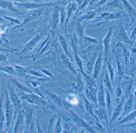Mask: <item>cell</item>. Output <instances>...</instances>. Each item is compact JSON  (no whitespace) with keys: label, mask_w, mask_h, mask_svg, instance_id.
<instances>
[{"label":"cell","mask_w":136,"mask_h":133,"mask_svg":"<svg viewBox=\"0 0 136 133\" xmlns=\"http://www.w3.org/2000/svg\"><path fill=\"white\" fill-rule=\"evenodd\" d=\"M7 87L9 92V98L14 107V118H15L16 115H18L21 111H22L20 99L14 90V88L9 84H8Z\"/></svg>","instance_id":"6da1fadb"},{"label":"cell","mask_w":136,"mask_h":133,"mask_svg":"<svg viewBox=\"0 0 136 133\" xmlns=\"http://www.w3.org/2000/svg\"><path fill=\"white\" fill-rule=\"evenodd\" d=\"M14 107L11 102L8 94L6 93V103H5V117H6L8 130L11 128L13 120Z\"/></svg>","instance_id":"7a4b0ae2"},{"label":"cell","mask_w":136,"mask_h":133,"mask_svg":"<svg viewBox=\"0 0 136 133\" xmlns=\"http://www.w3.org/2000/svg\"><path fill=\"white\" fill-rule=\"evenodd\" d=\"M24 125V115L22 111L18 115L16 123L14 127V133H22Z\"/></svg>","instance_id":"3957f363"},{"label":"cell","mask_w":136,"mask_h":133,"mask_svg":"<svg viewBox=\"0 0 136 133\" xmlns=\"http://www.w3.org/2000/svg\"><path fill=\"white\" fill-rule=\"evenodd\" d=\"M102 53L100 52L98 54V56L97 57L96 59L94 65L93 66V77L95 79H97L99 76L100 70L101 68V64L102 61Z\"/></svg>","instance_id":"277c9868"},{"label":"cell","mask_w":136,"mask_h":133,"mask_svg":"<svg viewBox=\"0 0 136 133\" xmlns=\"http://www.w3.org/2000/svg\"><path fill=\"white\" fill-rule=\"evenodd\" d=\"M24 100L32 104L40 106L45 105V102L42 99L36 95L32 94H27L22 96Z\"/></svg>","instance_id":"5b68a950"},{"label":"cell","mask_w":136,"mask_h":133,"mask_svg":"<svg viewBox=\"0 0 136 133\" xmlns=\"http://www.w3.org/2000/svg\"><path fill=\"white\" fill-rule=\"evenodd\" d=\"M112 33V28H110L108 32L106 35L103 41L104 46L105 57L106 59L107 58L109 55V53L110 40H111V38Z\"/></svg>","instance_id":"8992f818"},{"label":"cell","mask_w":136,"mask_h":133,"mask_svg":"<svg viewBox=\"0 0 136 133\" xmlns=\"http://www.w3.org/2000/svg\"><path fill=\"white\" fill-rule=\"evenodd\" d=\"M97 101H98L99 102V105L100 107H102V108L105 107L106 105L105 102L104 88L102 82H101V83L100 84L98 90H97Z\"/></svg>","instance_id":"52a82bcc"},{"label":"cell","mask_w":136,"mask_h":133,"mask_svg":"<svg viewBox=\"0 0 136 133\" xmlns=\"http://www.w3.org/2000/svg\"><path fill=\"white\" fill-rule=\"evenodd\" d=\"M71 112L73 115V120L76 122V124H78L81 127L85 128L91 132H93V133L94 132H93L91 127H90V126H89L88 125H87L85 121L82 120L81 118H80L77 114H76L74 113L71 110Z\"/></svg>","instance_id":"ba28073f"},{"label":"cell","mask_w":136,"mask_h":133,"mask_svg":"<svg viewBox=\"0 0 136 133\" xmlns=\"http://www.w3.org/2000/svg\"><path fill=\"white\" fill-rule=\"evenodd\" d=\"M118 36L120 39L123 42L129 44H131V42L127 36L125 31H124L122 23L119 26L117 32Z\"/></svg>","instance_id":"9c48e42d"},{"label":"cell","mask_w":136,"mask_h":133,"mask_svg":"<svg viewBox=\"0 0 136 133\" xmlns=\"http://www.w3.org/2000/svg\"><path fill=\"white\" fill-rule=\"evenodd\" d=\"M133 98L132 95H130L129 98L124 104V107L123 108V114L122 116H125L129 113V112L132 110L133 107Z\"/></svg>","instance_id":"30bf717a"},{"label":"cell","mask_w":136,"mask_h":133,"mask_svg":"<svg viewBox=\"0 0 136 133\" xmlns=\"http://www.w3.org/2000/svg\"><path fill=\"white\" fill-rule=\"evenodd\" d=\"M25 116H26V129H28L29 126L32 121L34 111L32 108H25Z\"/></svg>","instance_id":"8fae6325"},{"label":"cell","mask_w":136,"mask_h":133,"mask_svg":"<svg viewBox=\"0 0 136 133\" xmlns=\"http://www.w3.org/2000/svg\"><path fill=\"white\" fill-rule=\"evenodd\" d=\"M101 17L104 20H113L114 19H120L121 17V14L118 13H104L101 14Z\"/></svg>","instance_id":"7c38bea8"},{"label":"cell","mask_w":136,"mask_h":133,"mask_svg":"<svg viewBox=\"0 0 136 133\" xmlns=\"http://www.w3.org/2000/svg\"><path fill=\"white\" fill-rule=\"evenodd\" d=\"M61 58L62 63L65 67H66L68 70H69L73 74H74L75 75H77V73H76V72L74 67L68 60V59L66 58V57H65L64 55L61 54Z\"/></svg>","instance_id":"4fadbf2b"},{"label":"cell","mask_w":136,"mask_h":133,"mask_svg":"<svg viewBox=\"0 0 136 133\" xmlns=\"http://www.w3.org/2000/svg\"><path fill=\"white\" fill-rule=\"evenodd\" d=\"M40 36H38L36 37H35V38H34V39H33L31 41H30L27 45H26L25 48L24 49V50H22V51L21 52L22 54H23V53L25 54L28 51H30V50L32 49L36 45L38 41L40 39Z\"/></svg>","instance_id":"5bb4252c"},{"label":"cell","mask_w":136,"mask_h":133,"mask_svg":"<svg viewBox=\"0 0 136 133\" xmlns=\"http://www.w3.org/2000/svg\"><path fill=\"white\" fill-rule=\"evenodd\" d=\"M136 110L133 111V112H131L130 113H129L126 115V116L122 120L118 122L117 126L121 125L122 124H124V123L127 122L128 121L133 120L135 119L136 117Z\"/></svg>","instance_id":"9a60e30c"},{"label":"cell","mask_w":136,"mask_h":133,"mask_svg":"<svg viewBox=\"0 0 136 133\" xmlns=\"http://www.w3.org/2000/svg\"><path fill=\"white\" fill-rule=\"evenodd\" d=\"M94 112L101 120L107 123V115L106 111L104 108L95 109L94 110Z\"/></svg>","instance_id":"2e32d148"},{"label":"cell","mask_w":136,"mask_h":133,"mask_svg":"<svg viewBox=\"0 0 136 133\" xmlns=\"http://www.w3.org/2000/svg\"><path fill=\"white\" fill-rule=\"evenodd\" d=\"M124 4V7L127 12L129 13V15L131 17L132 19H133V17H135L136 16V12L135 9H134L133 7L130 6V5L125 0H121Z\"/></svg>","instance_id":"e0dca14e"},{"label":"cell","mask_w":136,"mask_h":133,"mask_svg":"<svg viewBox=\"0 0 136 133\" xmlns=\"http://www.w3.org/2000/svg\"><path fill=\"white\" fill-rule=\"evenodd\" d=\"M83 97L84 102L85 103V107L86 110L88 112L89 114L92 116H93L94 114H93V106L91 103V102H90V101L87 99V98H85L84 96Z\"/></svg>","instance_id":"ac0fdd59"},{"label":"cell","mask_w":136,"mask_h":133,"mask_svg":"<svg viewBox=\"0 0 136 133\" xmlns=\"http://www.w3.org/2000/svg\"><path fill=\"white\" fill-rule=\"evenodd\" d=\"M59 21V16H58V9L56 8L54 11V14H53L52 18V25L53 30L56 28Z\"/></svg>","instance_id":"d6986e66"},{"label":"cell","mask_w":136,"mask_h":133,"mask_svg":"<svg viewBox=\"0 0 136 133\" xmlns=\"http://www.w3.org/2000/svg\"><path fill=\"white\" fill-rule=\"evenodd\" d=\"M5 120V115L4 114L2 106V95L0 98V130H2L4 122Z\"/></svg>","instance_id":"ffe728a7"},{"label":"cell","mask_w":136,"mask_h":133,"mask_svg":"<svg viewBox=\"0 0 136 133\" xmlns=\"http://www.w3.org/2000/svg\"><path fill=\"white\" fill-rule=\"evenodd\" d=\"M123 102H124V101L122 100L121 102L119 104V105L117 107V108H115L113 116H112V118L111 119V123H113L114 121L116 120L118 116H119L120 112H121V109H122L123 105Z\"/></svg>","instance_id":"44dd1931"},{"label":"cell","mask_w":136,"mask_h":133,"mask_svg":"<svg viewBox=\"0 0 136 133\" xmlns=\"http://www.w3.org/2000/svg\"><path fill=\"white\" fill-rule=\"evenodd\" d=\"M83 76L85 79V81L87 87H96L95 82L93 79L89 76L87 74L84 73V71L81 72Z\"/></svg>","instance_id":"7402d4cb"},{"label":"cell","mask_w":136,"mask_h":133,"mask_svg":"<svg viewBox=\"0 0 136 133\" xmlns=\"http://www.w3.org/2000/svg\"><path fill=\"white\" fill-rule=\"evenodd\" d=\"M59 42H60L61 45L62 46V48H63V50L67 56H68L69 54L68 50V45H67L65 39L63 36L60 35L59 37Z\"/></svg>","instance_id":"603a6c76"},{"label":"cell","mask_w":136,"mask_h":133,"mask_svg":"<svg viewBox=\"0 0 136 133\" xmlns=\"http://www.w3.org/2000/svg\"><path fill=\"white\" fill-rule=\"evenodd\" d=\"M105 105H106V106L107 107L109 114H110L111 109V98H110V95L109 94V91L107 89L106 90V99H105Z\"/></svg>","instance_id":"cb8c5ba5"},{"label":"cell","mask_w":136,"mask_h":133,"mask_svg":"<svg viewBox=\"0 0 136 133\" xmlns=\"http://www.w3.org/2000/svg\"><path fill=\"white\" fill-rule=\"evenodd\" d=\"M74 51V57L76 60V63L78 67H79V70L81 72H83V68L82 63L80 59L79 58L77 52H76V47L73 48Z\"/></svg>","instance_id":"d4e9b609"},{"label":"cell","mask_w":136,"mask_h":133,"mask_svg":"<svg viewBox=\"0 0 136 133\" xmlns=\"http://www.w3.org/2000/svg\"><path fill=\"white\" fill-rule=\"evenodd\" d=\"M11 81H12V82H13V83L16 86V87H17L18 88H19V89H20V90H22V91L26 92V93H30V91L28 88L24 86L23 85H22V84L20 83L17 80L14 79H11Z\"/></svg>","instance_id":"484cf974"},{"label":"cell","mask_w":136,"mask_h":133,"mask_svg":"<svg viewBox=\"0 0 136 133\" xmlns=\"http://www.w3.org/2000/svg\"><path fill=\"white\" fill-rule=\"evenodd\" d=\"M97 54H95L94 56L92 57L91 60H90V61H89L88 63H87V70L90 73L92 72V71L93 70V66L94 65L95 62L97 57L96 56Z\"/></svg>","instance_id":"4316f807"},{"label":"cell","mask_w":136,"mask_h":133,"mask_svg":"<svg viewBox=\"0 0 136 133\" xmlns=\"http://www.w3.org/2000/svg\"><path fill=\"white\" fill-rule=\"evenodd\" d=\"M45 91L47 94L49 95V96L52 99V100L55 103L58 104L59 106H62V101H61L60 99L58 96H57L55 94H53L52 93L48 91L47 90H45Z\"/></svg>","instance_id":"83f0119b"},{"label":"cell","mask_w":136,"mask_h":133,"mask_svg":"<svg viewBox=\"0 0 136 133\" xmlns=\"http://www.w3.org/2000/svg\"><path fill=\"white\" fill-rule=\"evenodd\" d=\"M76 6L74 4L71 3L68 5V8H67L68 15L67 22H68L69 19H70V17L71 16L72 13L74 12L76 10Z\"/></svg>","instance_id":"f1b7e54d"},{"label":"cell","mask_w":136,"mask_h":133,"mask_svg":"<svg viewBox=\"0 0 136 133\" xmlns=\"http://www.w3.org/2000/svg\"><path fill=\"white\" fill-rule=\"evenodd\" d=\"M75 88L78 92H81L84 89V85L83 84L81 79L80 76L79 75L78 77L76 85L75 86Z\"/></svg>","instance_id":"f546056e"},{"label":"cell","mask_w":136,"mask_h":133,"mask_svg":"<svg viewBox=\"0 0 136 133\" xmlns=\"http://www.w3.org/2000/svg\"><path fill=\"white\" fill-rule=\"evenodd\" d=\"M109 6L112 8H121V6L118 0H113L108 4Z\"/></svg>","instance_id":"4dcf8cb0"},{"label":"cell","mask_w":136,"mask_h":133,"mask_svg":"<svg viewBox=\"0 0 136 133\" xmlns=\"http://www.w3.org/2000/svg\"><path fill=\"white\" fill-rule=\"evenodd\" d=\"M61 118L59 117L57 123L56 125V128H55V133H60L61 131H62V126H61Z\"/></svg>","instance_id":"1f68e13d"},{"label":"cell","mask_w":136,"mask_h":133,"mask_svg":"<svg viewBox=\"0 0 136 133\" xmlns=\"http://www.w3.org/2000/svg\"><path fill=\"white\" fill-rule=\"evenodd\" d=\"M85 94H86V96L87 97V99H88L89 101L96 102V101H95V100L92 94L87 88L85 89Z\"/></svg>","instance_id":"d6a6232c"},{"label":"cell","mask_w":136,"mask_h":133,"mask_svg":"<svg viewBox=\"0 0 136 133\" xmlns=\"http://www.w3.org/2000/svg\"><path fill=\"white\" fill-rule=\"evenodd\" d=\"M104 81H105V84L106 86L107 87V88L111 92L110 83V81L109 80L108 76L107 75V74H106V76H105Z\"/></svg>","instance_id":"836d02e7"},{"label":"cell","mask_w":136,"mask_h":133,"mask_svg":"<svg viewBox=\"0 0 136 133\" xmlns=\"http://www.w3.org/2000/svg\"><path fill=\"white\" fill-rule=\"evenodd\" d=\"M95 14V13L94 12H89L85 15L84 18V19L85 18V19H89L92 18L93 17V16H94Z\"/></svg>","instance_id":"e575fe53"},{"label":"cell","mask_w":136,"mask_h":133,"mask_svg":"<svg viewBox=\"0 0 136 133\" xmlns=\"http://www.w3.org/2000/svg\"><path fill=\"white\" fill-rule=\"evenodd\" d=\"M108 68L109 70V73H110V79L111 81H113V70L110 64L108 63Z\"/></svg>","instance_id":"d590c367"},{"label":"cell","mask_w":136,"mask_h":133,"mask_svg":"<svg viewBox=\"0 0 136 133\" xmlns=\"http://www.w3.org/2000/svg\"><path fill=\"white\" fill-rule=\"evenodd\" d=\"M122 94V91H121V88L119 87H118L117 88L116 90V95L117 97H120Z\"/></svg>","instance_id":"8d00e7d4"},{"label":"cell","mask_w":136,"mask_h":133,"mask_svg":"<svg viewBox=\"0 0 136 133\" xmlns=\"http://www.w3.org/2000/svg\"><path fill=\"white\" fill-rule=\"evenodd\" d=\"M85 39H86V42H91V43H96L97 42L96 39H93V38H90L88 37L85 38Z\"/></svg>","instance_id":"74e56055"},{"label":"cell","mask_w":136,"mask_h":133,"mask_svg":"<svg viewBox=\"0 0 136 133\" xmlns=\"http://www.w3.org/2000/svg\"><path fill=\"white\" fill-rule=\"evenodd\" d=\"M0 61H3L6 63V57L5 55L0 54Z\"/></svg>","instance_id":"f35d334b"},{"label":"cell","mask_w":136,"mask_h":133,"mask_svg":"<svg viewBox=\"0 0 136 133\" xmlns=\"http://www.w3.org/2000/svg\"><path fill=\"white\" fill-rule=\"evenodd\" d=\"M40 14V12L38 11H35V12L33 13V14H32V16L33 18H36Z\"/></svg>","instance_id":"ab89813d"},{"label":"cell","mask_w":136,"mask_h":133,"mask_svg":"<svg viewBox=\"0 0 136 133\" xmlns=\"http://www.w3.org/2000/svg\"><path fill=\"white\" fill-rule=\"evenodd\" d=\"M79 25V27L78 28V30H79V34L80 36H82L84 32V28H83L82 27L80 26V25Z\"/></svg>","instance_id":"60d3db41"},{"label":"cell","mask_w":136,"mask_h":133,"mask_svg":"<svg viewBox=\"0 0 136 133\" xmlns=\"http://www.w3.org/2000/svg\"><path fill=\"white\" fill-rule=\"evenodd\" d=\"M106 1H107V0H101V1H100V2H99L98 5H102V4H103L104 3V2H105Z\"/></svg>","instance_id":"b9f144b4"},{"label":"cell","mask_w":136,"mask_h":133,"mask_svg":"<svg viewBox=\"0 0 136 133\" xmlns=\"http://www.w3.org/2000/svg\"><path fill=\"white\" fill-rule=\"evenodd\" d=\"M0 51H7V50H5V49H3L0 48Z\"/></svg>","instance_id":"7bdbcfd3"},{"label":"cell","mask_w":136,"mask_h":133,"mask_svg":"<svg viewBox=\"0 0 136 133\" xmlns=\"http://www.w3.org/2000/svg\"><path fill=\"white\" fill-rule=\"evenodd\" d=\"M97 0H92V2H94V1H97Z\"/></svg>","instance_id":"ee69618b"},{"label":"cell","mask_w":136,"mask_h":133,"mask_svg":"<svg viewBox=\"0 0 136 133\" xmlns=\"http://www.w3.org/2000/svg\"></svg>","instance_id":"f6af8a7d"}]
</instances>
